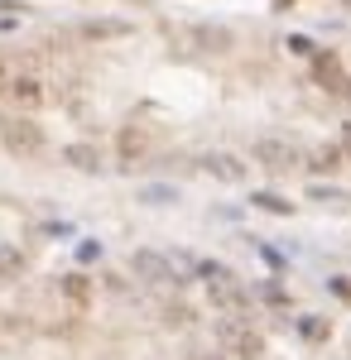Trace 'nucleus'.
<instances>
[{"mask_svg":"<svg viewBox=\"0 0 351 360\" xmlns=\"http://www.w3.org/2000/svg\"><path fill=\"white\" fill-rule=\"evenodd\" d=\"M116 149H120V159H125V164H135V159L149 149V130H144V125H125V130H120V140H116Z\"/></svg>","mask_w":351,"mask_h":360,"instance_id":"obj_10","label":"nucleus"},{"mask_svg":"<svg viewBox=\"0 0 351 360\" xmlns=\"http://www.w3.org/2000/svg\"><path fill=\"white\" fill-rule=\"evenodd\" d=\"M188 44H198V48H207V53H227V48H231V34H227L222 24H198V29H188Z\"/></svg>","mask_w":351,"mask_h":360,"instance_id":"obj_8","label":"nucleus"},{"mask_svg":"<svg viewBox=\"0 0 351 360\" xmlns=\"http://www.w3.org/2000/svg\"><path fill=\"white\" fill-rule=\"evenodd\" d=\"M255 164H265L269 173H289V169H298L303 164V154H298V144H289V140H255Z\"/></svg>","mask_w":351,"mask_h":360,"instance_id":"obj_3","label":"nucleus"},{"mask_svg":"<svg viewBox=\"0 0 351 360\" xmlns=\"http://www.w3.org/2000/svg\"><path fill=\"white\" fill-rule=\"evenodd\" d=\"M298 332H303L308 341H323V337H328V322H323V317H298Z\"/></svg>","mask_w":351,"mask_h":360,"instance_id":"obj_18","label":"nucleus"},{"mask_svg":"<svg viewBox=\"0 0 351 360\" xmlns=\"http://www.w3.org/2000/svg\"><path fill=\"white\" fill-rule=\"evenodd\" d=\"M24 269V255H19V245H0V278H10V274Z\"/></svg>","mask_w":351,"mask_h":360,"instance_id":"obj_17","label":"nucleus"},{"mask_svg":"<svg viewBox=\"0 0 351 360\" xmlns=\"http://www.w3.org/2000/svg\"><path fill=\"white\" fill-rule=\"evenodd\" d=\"M202 169H207L217 182H245V164H240L236 154H222V149H217V154H207V159H202Z\"/></svg>","mask_w":351,"mask_h":360,"instance_id":"obj_7","label":"nucleus"},{"mask_svg":"<svg viewBox=\"0 0 351 360\" xmlns=\"http://www.w3.org/2000/svg\"><path fill=\"white\" fill-rule=\"evenodd\" d=\"M97 255H102V245H97V240H87V245H77V260H82V265H87V260H97Z\"/></svg>","mask_w":351,"mask_h":360,"instance_id":"obj_21","label":"nucleus"},{"mask_svg":"<svg viewBox=\"0 0 351 360\" xmlns=\"http://www.w3.org/2000/svg\"><path fill=\"white\" fill-rule=\"evenodd\" d=\"M289 53H298V58H313L318 48H313V39H303V34H289Z\"/></svg>","mask_w":351,"mask_h":360,"instance_id":"obj_20","label":"nucleus"},{"mask_svg":"<svg viewBox=\"0 0 351 360\" xmlns=\"http://www.w3.org/2000/svg\"><path fill=\"white\" fill-rule=\"evenodd\" d=\"M63 159H68L73 169H82V173H97V169H102L97 144H68V149H63Z\"/></svg>","mask_w":351,"mask_h":360,"instance_id":"obj_11","label":"nucleus"},{"mask_svg":"<svg viewBox=\"0 0 351 360\" xmlns=\"http://www.w3.org/2000/svg\"><path fill=\"white\" fill-rule=\"evenodd\" d=\"M63 298H68L73 307H87V298H92V283H87L82 274H68V278H63Z\"/></svg>","mask_w":351,"mask_h":360,"instance_id":"obj_14","label":"nucleus"},{"mask_svg":"<svg viewBox=\"0 0 351 360\" xmlns=\"http://www.w3.org/2000/svg\"><path fill=\"white\" fill-rule=\"evenodd\" d=\"M207 360H227V356H207Z\"/></svg>","mask_w":351,"mask_h":360,"instance_id":"obj_25","label":"nucleus"},{"mask_svg":"<svg viewBox=\"0 0 351 360\" xmlns=\"http://www.w3.org/2000/svg\"><path fill=\"white\" fill-rule=\"evenodd\" d=\"M313 169H318V173H337V169H342V149H337V144L313 149Z\"/></svg>","mask_w":351,"mask_h":360,"instance_id":"obj_15","label":"nucleus"},{"mask_svg":"<svg viewBox=\"0 0 351 360\" xmlns=\"http://www.w3.org/2000/svg\"><path fill=\"white\" fill-rule=\"evenodd\" d=\"M222 341H227V351H231V356H240V360H255L260 351H265L260 332H250L240 317H227V322H222Z\"/></svg>","mask_w":351,"mask_h":360,"instance_id":"obj_5","label":"nucleus"},{"mask_svg":"<svg viewBox=\"0 0 351 360\" xmlns=\"http://www.w3.org/2000/svg\"><path fill=\"white\" fill-rule=\"evenodd\" d=\"M342 149L351 154V125H342Z\"/></svg>","mask_w":351,"mask_h":360,"instance_id":"obj_23","label":"nucleus"},{"mask_svg":"<svg viewBox=\"0 0 351 360\" xmlns=\"http://www.w3.org/2000/svg\"><path fill=\"white\" fill-rule=\"evenodd\" d=\"M140 202L144 207H173L178 202V187L173 182H149V187H140Z\"/></svg>","mask_w":351,"mask_h":360,"instance_id":"obj_12","label":"nucleus"},{"mask_svg":"<svg viewBox=\"0 0 351 360\" xmlns=\"http://www.w3.org/2000/svg\"><path fill=\"white\" fill-rule=\"evenodd\" d=\"M347 96H351V82H347Z\"/></svg>","mask_w":351,"mask_h":360,"instance_id":"obj_26","label":"nucleus"},{"mask_svg":"<svg viewBox=\"0 0 351 360\" xmlns=\"http://www.w3.org/2000/svg\"><path fill=\"white\" fill-rule=\"evenodd\" d=\"M332 293H337V298H351V283L347 278H332Z\"/></svg>","mask_w":351,"mask_h":360,"instance_id":"obj_22","label":"nucleus"},{"mask_svg":"<svg viewBox=\"0 0 351 360\" xmlns=\"http://www.w3.org/2000/svg\"><path fill=\"white\" fill-rule=\"evenodd\" d=\"M82 34H87V39H120V34H130V24H125V19H87Z\"/></svg>","mask_w":351,"mask_h":360,"instance_id":"obj_13","label":"nucleus"},{"mask_svg":"<svg viewBox=\"0 0 351 360\" xmlns=\"http://www.w3.org/2000/svg\"><path fill=\"white\" fill-rule=\"evenodd\" d=\"M198 274L207 278V298L222 307V312H245V303H250V293L240 288V278H236L227 265H212V260H202Z\"/></svg>","mask_w":351,"mask_h":360,"instance_id":"obj_1","label":"nucleus"},{"mask_svg":"<svg viewBox=\"0 0 351 360\" xmlns=\"http://www.w3.org/2000/svg\"><path fill=\"white\" fill-rule=\"evenodd\" d=\"M250 202H255L260 211H274V216H289V211H294V202H284L279 192H255Z\"/></svg>","mask_w":351,"mask_h":360,"instance_id":"obj_16","label":"nucleus"},{"mask_svg":"<svg viewBox=\"0 0 351 360\" xmlns=\"http://www.w3.org/2000/svg\"><path fill=\"white\" fill-rule=\"evenodd\" d=\"M130 274L144 278V283H173V278H178V274H173V260L159 255V250H135V255H130Z\"/></svg>","mask_w":351,"mask_h":360,"instance_id":"obj_4","label":"nucleus"},{"mask_svg":"<svg viewBox=\"0 0 351 360\" xmlns=\"http://www.w3.org/2000/svg\"><path fill=\"white\" fill-rule=\"evenodd\" d=\"M308 197H313V202H332V207H347V202H351L347 192H337V187H313Z\"/></svg>","mask_w":351,"mask_h":360,"instance_id":"obj_19","label":"nucleus"},{"mask_svg":"<svg viewBox=\"0 0 351 360\" xmlns=\"http://www.w3.org/2000/svg\"><path fill=\"white\" fill-rule=\"evenodd\" d=\"M10 91V77H5V63H0V96Z\"/></svg>","mask_w":351,"mask_h":360,"instance_id":"obj_24","label":"nucleus"},{"mask_svg":"<svg viewBox=\"0 0 351 360\" xmlns=\"http://www.w3.org/2000/svg\"><path fill=\"white\" fill-rule=\"evenodd\" d=\"M0 144L10 149V154H39L44 149V125H34L29 115H15V120H5L0 125Z\"/></svg>","mask_w":351,"mask_h":360,"instance_id":"obj_2","label":"nucleus"},{"mask_svg":"<svg viewBox=\"0 0 351 360\" xmlns=\"http://www.w3.org/2000/svg\"><path fill=\"white\" fill-rule=\"evenodd\" d=\"M10 96H15L19 111H39V106H44V82H39V77H15V82H10Z\"/></svg>","mask_w":351,"mask_h":360,"instance_id":"obj_9","label":"nucleus"},{"mask_svg":"<svg viewBox=\"0 0 351 360\" xmlns=\"http://www.w3.org/2000/svg\"><path fill=\"white\" fill-rule=\"evenodd\" d=\"M313 77H318V87H328V91H342V96H347V82H351V73L342 68V58H337V53H313Z\"/></svg>","mask_w":351,"mask_h":360,"instance_id":"obj_6","label":"nucleus"}]
</instances>
